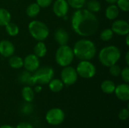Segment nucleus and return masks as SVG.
Returning <instances> with one entry per match:
<instances>
[{
    "instance_id": "f257e3e1",
    "label": "nucleus",
    "mask_w": 129,
    "mask_h": 128,
    "mask_svg": "<svg viewBox=\"0 0 129 128\" xmlns=\"http://www.w3.org/2000/svg\"><path fill=\"white\" fill-rule=\"evenodd\" d=\"M71 26L73 30L79 35L86 37L96 33L99 27V21L97 16L88 9L76 10L71 17Z\"/></svg>"
},
{
    "instance_id": "f03ea898",
    "label": "nucleus",
    "mask_w": 129,
    "mask_h": 128,
    "mask_svg": "<svg viewBox=\"0 0 129 128\" xmlns=\"http://www.w3.org/2000/svg\"><path fill=\"white\" fill-rule=\"evenodd\" d=\"M73 51L74 56L80 60H91L97 54V48L92 41L82 38L75 43Z\"/></svg>"
},
{
    "instance_id": "7ed1b4c3",
    "label": "nucleus",
    "mask_w": 129,
    "mask_h": 128,
    "mask_svg": "<svg viewBox=\"0 0 129 128\" xmlns=\"http://www.w3.org/2000/svg\"><path fill=\"white\" fill-rule=\"evenodd\" d=\"M121 57V51L119 48L115 45H109L103 48L98 55V59L101 63L106 66L110 67V66L117 63Z\"/></svg>"
},
{
    "instance_id": "20e7f679",
    "label": "nucleus",
    "mask_w": 129,
    "mask_h": 128,
    "mask_svg": "<svg viewBox=\"0 0 129 128\" xmlns=\"http://www.w3.org/2000/svg\"><path fill=\"white\" fill-rule=\"evenodd\" d=\"M31 36L38 41H43L49 35V29L47 25L39 20H33L28 25Z\"/></svg>"
},
{
    "instance_id": "39448f33",
    "label": "nucleus",
    "mask_w": 129,
    "mask_h": 128,
    "mask_svg": "<svg viewBox=\"0 0 129 128\" xmlns=\"http://www.w3.org/2000/svg\"><path fill=\"white\" fill-rule=\"evenodd\" d=\"M74 57L75 56L73 51V48H71L67 45H60L56 51L55 60L59 66L65 67L70 66L72 63Z\"/></svg>"
},
{
    "instance_id": "423d86ee",
    "label": "nucleus",
    "mask_w": 129,
    "mask_h": 128,
    "mask_svg": "<svg viewBox=\"0 0 129 128\" xmlns=\"http://www.w3.org/2000/svg\"><path fill=\"white\" fill-rule=\"evenodd\" d=\"M54 71L50 66H43L39 68L33 74V81L34 84H48L54 78Z\"/></svg>"
},
{
    "instance_id": "0eeeda50",
    "label": "nucleus",
    "mask_w": 129,
    "mask_h": 128,
    "mask_svg": "<svg viewBox=\"0 0 129 128\" xmlns=\"http://www.w3.org/2000/svg\"><path fill=\"white\" fill-rule=\"evenodd\" d=\"M76 70L79 76L85 79L93 78L97 72L95 66L89 60L80 61L77 65Z\"/></svg>"
},
{
    "instance_id": "6e6552de",
    "label": "nucleus",
    "mask_w": 129,
    "mask_h": 128,
    "mask_svg": "<svg viewBox=\"0 0 129 128\" xmlns=\"http://www.w3.org/2000/svg\"><path fill=\"white\" fill-rule=\"evenodd\" d=\"M65 118V114L61 109L53 108L48 110L45 115L46 121L53 126H57L63 123Z\"/></svg>"
},
{
    "instance_id": "1a4fd4ad",
    "label": "nucleus",
    "mask_w": 129,
    "mask_h": 128,
    "mask_svg": "<svg viewBox=\"0 0 129 128\" xmlns=\"http://www.w3.org/2000/svg\"><path fill=\"white\" fill-rule=\"evenodd\" d=\"M78 74L76 69L73 66H67L63 68L60 72V79L67 86H71L74 84L78 79Z\"/></svg>"
},
{
    "instance_id": "9d476101",
    "label": "nucleus",
    "mask_w": 129,
    "mask_h": 128,
    "mask_svg": "<svg viewBox=\"0 0 129 128\" xmlns=\"http://www.w3.org/2000/svg\"><path fill=\"white\" fill-rule=\"evenodd\" d=\"M40 60L39 57H38L34 54H28L23 60V67L25 69L29 72H34L39 68Z\"/></svg>"
},
{
    "instance_id": "9b49d317",
    "label": "nucleus",
    "mask_w": 129,
    "mask_h": 128,
    "mask_svg": "<svg viewBox=\"0 0 129 128\" xmlns=\"http://www.w3.org/2000/svg\"><path fill=\"white\" fill-rule=\"evenodd\" d=\"M113 33L119 35H126L129 33V23L125 20H116L111 27Z\"/></svg>"
},
{
    "instance_id": "f8f14e48",
    "label": "nucleus",
    "mask_w": 129,
    "mask_h": 128,
    "mask_svg": "<svg viewBox=\"0 0 129 128\" xmlns=\"http://www.w3.org/2000/svg\"><path fill=\"white\" fill-rule=\"evenodd\" d=\"M53 11L58 17L67 16L69 11V5L67 0H55L53 4Z\"/></svg>"
},
{
    "instance_id": "ddd939ff",
    "label": "nucleus",
    "mask_w": 129,
    "mask_h": 128,
    "mask_svg": "<svg viewBox=\"0 0 129 128\" xmlns=\"http://www.w3.org/2000/svg\"><path fill=\"white\" fill-rule=\"evenodd\" d=\"M114 93L116 97L124 102L129 100V85L128 83L120 84L118 86H116Z\"/></svg>"
},
{
    "instance_id": "4468645a",
    "label": "nucleus",
    "mask_w": 129,
    "mask_h": 128,
    "mask_svg": "<svg viewBox=\"0 0 129 128\" xmlns=\"http://www.w3.org/2000/svg\"><path fill=\"white\" fill-rule=\"evenodd\" d=\"M15 48L14 44L8 40H2L0 41V54L4 57H10L14 55Z\"/></svg>"
},
{
    "instance_id": "2eb2a0df",
    "label": "nucleus",
    "mask_w": 129,
    "mask_h": 128,
    "mask_svg": "<svg viewBox=\"0 0 129 128\" xmlns=\"http://www.w3.org/2000/svg\"><path fill=\"white\" fill-rule=\"evenodd\" d=\"M69 34L63 28H58L54 32V39L60 45H67L69 41Z\"/></svg>"
},
{
    "instance_id": "dca6fc26",
    "label": "nucleus",
    "mask_w": 129,
    "mask_h": 128,
    "mask_svg": "<svg viewBox=\"0 0 129 128\" xmlns=\"http://www.w3.org/2000/svg\"><path fill=\"white\" fill-rule=\"evenodd\" d=\"M119 15V9L115 4L110 5L107 7L105 11V16L110 20H116Z\"/></svg>"
},
{
    "instance_id": "f3484780",
    "label": "nucleus",
    "mask_w": 129,
    "mask_h": 128,
    "mask_svg": "<svg viewBox=\"0 0 129 128\" xmlns=\"http://www.w3.org/2000/svg\"><path fill=\"white\" fill-rule=\"evenodd\" d=\"M48 84L49 89L54 93H57L61 91L64 87V84L63 83L61 79H58V78H52Z\"/></svg>"
},
{
    "instance_id": "a211bd4d",
    "label": "nucleus",
    "mask_w": 129,
    "mask_h": 128,
    "mask_svg": "<svg viewBox=\"0 0 129 128\" xmlns=\"http://www.w3.org/2000/svg\"><path fill=\"white\" fill-rule=\"evenodd\" d=\"M22 97L26 103H31L34 99V90L31 86L26 85L23 88L21 91Z\"/></svg>"
},
{
    "instance_id": "6ab92c4d",
    "label": "nucleus",
    "mask_w": 129,
    "mask_h": 128,
    "mask_svg": "<svg viewBox=\"0 0 129 128\" xmlns=\"http://www.w3.org/2000/svg\"><path fill=\"white\" fill-rule=\"evenodd\" d=\"M101 88L104 93L110 94L114 93V91L116 89V84L113 81L107 79V80H104L102 81L101 84Z\"/></svg>"
},
{
    "instance_id": "aec40b11",
    "label": "nucleus",
    "mask_w": 129,
    "mask_h": 128,
    "mask_svg": "<svg viewBox=\"0 0 129 128\" xmlns=\"http://www.w3.org/2000/svg\"><path fill=\"white\" fill-rule=\"evenodd\" d=\"M33 51H34V54L36 55L38 57H39V58L43 57L47 54V47L43 41H39L35 45Z\"/></svg>"
},
{
    "instance_id": "412c9836",
    "label": "nucleus",
    "mask_w": 129,
    "mask_h": 128,
    "mask_svg": "<svg viewBox=\"0 0 129 128\" xmlns=\"http://www.w3.org/2000/svg\"><path fill=\"white\" fill-rule=\"evenodd\" d=\"M8 64L12 69H20V68L23 67V60L19 56L12 55V56H11L9 57Z\"/></svg>"
},
{
    "instance_id": "4be33fe9",
    "label": "nucleus",
    "mask_w": 129,
    "mask_h": 128,
    "mask_svg": "<svg viewBox=\"0 0 129 128\" xmlns=\"http://www.w3.org/2000/svg\"><path fill=\"white\" fill-rule=\"evenodd\" d=\"M40 9H41L40 6L36 2L31 3L26 8V14H27L28 17L33 18V17H36V16L39 15V14L40 12Z\"/></svg>"
},
{
    "instance_id": "5701e85b",
    "label": "nucleus",
    "mask_w": 129,
    "mask_h": 128,
    "mask_svg": "<svg viewBox=\"0 0 129 128\" xmlns=\"http://www.w3.org/2000/svg\"><path fill=\"white\" fill-rule=\"evenodd\" d=\"M19 80L21 83L26 84L29 86H34V83L33 81V75L31 72L25 70L21 72V74L19 75Z\"/></svg>"
},
{
    "instance_id": "b1692460",
    "label": "nucleus",
    "mask_w": 129,
    "mask_h": 128,
    "mask_svg": "<svg viewBox=\"0 0 129 128\" xmlns=\"http://www.w3.org/2000/svg\"><path fill=\"white\" fill-rule=\"evenodd\" d=\"M11 15L10 12L5 8H0V26H5L11 22Z\"/></svg>"
},
{
    "instance_id": "393cba45",
    "label": "nucleus",
    "mask_w": 129,
    "mask_h": 128,
    "mask_svg": "<svg viewBox=\"0 0 129 128\" xmlns=\"http://www.w3.org/2000/svg\"><path fill=\"white\" fill-rule=\"evenodd\" d=\"M85 5H87L86 9L94 14L100 11L101 9V5L98 0H89Z\"/></svg>"
},
{
    "instance_id": "a878e982",
    "label": "nucleus",
    "mask_w": 129,
    "mask_h": 128,
    "mask_svg": "<svg viewBox=\"0 0 129 128\" xmlns=\"http://www.w3.org/2000/svg\"><path fill=\"white\" fill-rule=\"evenodd\" d=\"M5 26V29H6L7 33L10 36H16L17 35H18L20 29H19V27L17 24L11 23V22H9Z\"/></svg>"
},
{
    "instance_id": "bb28decb",
    "label": "nucleus",
    "mask_w": 129,
    "mask_h": 128,
    "mask_svg": "<svg viewBox=\"0 0 129 128\" xmlns=\"http://www.w3.org/2000/svg\"><path fill=\"white\" fill-rule=\"evenodd\" d=\"M70 7L79 10L83 8L86 4V0H67Z\"/></svg>"
},
{
    "instance_id": "cd10ccee",
    "label": "nucleus",
    "mask_w": 129,
    "mask_h": 128,
    "mask_svg": "<svg viewBox=\"0 0 129 128\" xmlns=\"http://www.w3.org/2000/svg\"><path fill=\"white\" fill-rule=\"evenodd\" d=\"M113 32L112 31L111 29H104L101 34H100V38L102 41H108L110 39H112L113 36Z\"/></svg>"
},
{
    "instance_id": "c85d7f7f",
    "label": "nucleus",
    "mask_w": 129,
    "mask_h": 128,
    "mask_svg": "<svg viewBox=\"0 0 129 128\" xmlns=\"http://www.w3.org/2000/svg\"><path fill=\"white\" fill-rule=\"evenodd\" d=\"M121 67L117 65L116 63V64H113L112 66H110L109 67V72H110V74L113 76V77H118L120 75V72H121Z\"/></svg>"
},
{
    "instance_id": "c756f323",
    "label": "nucleus",
    "mask_w": 129,
    "mask_h": 128,
    "mask_svg": "<svg viewBox=\"0 0 129 128\" xmlns=\"http://www.w3.org/2000/svg\"><path fill=\"white\" fill-rule=\"evenodd\" d=\"M117 7L119 10L128 12L129 11V0H117Z\"/></svg>"
},
{
    "instance_id": "7c9ffc66",
    "label": "nucleus",
    "mask_w": 129,
    "mask_h": 128,
    "mask_svg": "<svg viewBox=\"0 0 129 128\" xmlns=\"http://www.w3.org/2000/svg\"><path fill=\"white\" fill-rule=\"evenodd\" d=\"M120 75L122 77V79L125 81V83H128L129 82V68L128 66H126L123 68L121 70Z\"/></svg>"
},
{
    "instance_id": "2f4dec72",
    "label": "nucleus",
    "mask_w": 129,
    "mask_h": 128,
    "mask_svg": "<svg viewBox=\"0 0 129 128\" xmlns=\"http://www.w3.org/2000/svg\"><path fill=\"white\" fill-rule=\"evenodd\" d=\"M129 117L128 109H122L119 112V118L122 121H126Z\"/></svg>"
},
{
    "instance_id": "473e14b6",
    "label": "nucleus",
    "mask_w": 129,
    "mask_h": 128,
    "mask_svg": "<svg viewBox=\"0 0 129 128\" xmlns=\"http://www.w3.org/2000/svg\"><path fill=\"white\" fill-rule=\"evenodd\" d=\"M53 0H36V3L40 6V8H48L52 4Z\"/></svg>"
},
{
    "instance_id": "72a5a7b5",
    "label": "nucleus",
    "mask_w": 129,
    "mask_h": 128,
    "mask_svg": "<svg viewBox=\"0 0 129 128\" xmlns=\"http://www.w3.org/2000/svg\"><path fill=\"white\" fill-rule=\"evenodd\" d=\"M16 128H33V125L28 122H21V123H19Z\"/></svg>"
},
{
    "instance_id": "f704fd0d",
    "label": "nucleus",
    "mask_w": 129,
    "mask_h": 128,
    "mask_svg": "<svg viewBox=\"0 0 129 128\" xmlns=\"http://www.w3.org/2000/svg\"><path fill=\"white\" fill-rule=\"evenodd\" d=\"M42 90V88L41 85H36V86L35 87V88H34V91H36V92H37V93L41 92Z\"/></svg>"
},
{
    "instance_id": "c9c22d12",
    "label": "nucleus",
    "mask_w": 129,
    "mask_h": 128,
    "mask_svg": "<svg viewBox=\"0 0 129 128\" xmlns=\"http://www.w3.org/2000/svg\"><path fill=\"white\" fill-rule=\"evenodd\" d=\"M125 62L127 63V65H129V51H128L125 54Z\"/></svg>"
},
{
    "instance_id": "e433bc0d",
    "label": "nucleus",
    "mask_w": 129,
    "mask_h": 128,
    "mask_svg": "<svg viewBox=\"0 0 129 128\" xmlns=\"http://www.w3.org/2000/svg\"><path fill=\"white\" fill-rule=\"evenodd\" d=\"M107 3H109L110 5H113V4H116L117 0H105Z\"/></svg>"
},
{
    "instance_id": "4c0bfd02",
    "label": "nucleus",
    "mask_w": 129,
    "mask_h": 128,
    "mask_svg": "<svg viewBox=\"0 0 129 128\" xmlns=\"http://www.w3.org/2000/svg\"><path fill=\"white\" fill-rule=\"evenodd\" d=\"M0 128H14V127L11 126V125H8V124H5V125H2L1 126Z\"/></svg>"
},
{
    "instance_id": "58836bf2",
    "label": "nucleus",
    "mask_w": 129,
    "mask_h": 128,
    "mask_svg": "<svg viewBox=\"0 0 129 128\" xmlns=\"http://www.w3.org/2000/svg\"><path fill=\"white\" fill-rule=\"evenodd\" d=\"M125 42H126V45L129 46V41H128V34L126 35V39H125Z\"/></svg>"
},
{
    "instance_id": "ea45409f",
    "label": "nucleus",
    "mask_w": 129,
    "mask_h": 128,
    "mask_svg": "<svg viewBox=\"0 0 129 128\" xmlns=\"http://www.w3.org/2000/svg\"><path fill=\"white\" fill-rule=\"evenodd\" d=\"M14 1H17V0H14Z\"/></svg>"
}]
</instances>
